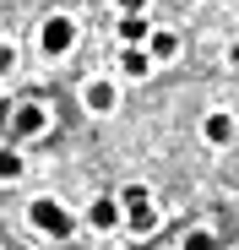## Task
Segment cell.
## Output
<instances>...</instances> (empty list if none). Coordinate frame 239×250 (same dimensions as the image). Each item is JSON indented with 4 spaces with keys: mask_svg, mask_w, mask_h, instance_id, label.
<instances>
[{
    "mask_svg": "<svg viewBox=\"0 0 239 250\" xmlns=\"http://www.w3.org/2000/svg\"><path fill=\"white\" fill-rule=\"evenodd\" d=\"M114 201H120V212H125V223H131L136 234H152V229H158V207H152L147 185H125Z\"/></svg>",
    "mask_w": 239,
    "mask_h": 250,
    "instance_id": "cell-1",
    "label": "cell"
},
{
    "mask_svg": "<svg viewBox=\"0 0 239 250\" xmlns=\"http://www.w3.org/2000/svg\"><path fill=\"white\" fill-rule=\"evenodd\" d=\"M27 223H33L38 234H55V239L71 234V212H65L55 196H33V201H27Z\"/></svg>",
    "mask_w": 239,
    "mask_h": 250,
    "instance_id": "cell-2",
    "label": "cell"
},
{
    "mask_svg": "<svg viewBox=\"0 0 239 250\" xmlns=\"http://www.w3.org/2000/svg\"><path fill=\"white\" fill-rule=\"evenodd\" d=\"M71 44H76V22H71V17H49L44 27H38V49H44L49 60L71 55Z\"/></svg>",
    "mask_w": 239,
    "mask_h": 250,
    "instance_id": "cell-3",
    "label": "cell"
},
{
    "mask_svg": "<svg viewBox=\"0 0 239 250\" xmlns=\"http://www.w3.org/2000/svg\"><path fill=\"white\" fill-rule=\"evenodd\" d=\"M49 131V109L44 104H17L11 109V136H44Z\"/></svg>",
    "mask_w": 239,
    "mask_h": 250,
    "instance_id": "cell-4",
    "label": "cell"
},
{
    "mask_svg": "<svg viewBox=\"0 0 239 250\" xmlns=\"http://www.w3.org/2000/svg\"><path fill=\"white\" fill-rule=\"evenodd\" d=\"M82 104H87L93 114H109V109L120 104V87H114V82H109V76H93V82H87V87H82Z\"/></svg>",
    "mask_w": 239,
    "mask_h": 250,
    "instance_id": "cell-5",
    "label": "cell"
},
{
    "mask_svg": "<svg viewBox=\"0 0 239 250\" xmlns=\"http://www.w3.org/2000/svg\"><path fill=\"white\" fill-rule=\"evenodd\" d=\"M120 218H125V212H120V201H114V196H98V201L87 207V223H93L98 234H109V229H120Z\"/></svg>",
    "mask_w": 239,
    "mask_h": 250,
    "instance_id": "cell-6",
    "label": "cell"
},
{
    "mask_svg": "<svg viewBox=\"0 0 239 250\" xmlns=\"http://www.w3.org/2000/svg\"><path fill=\"white\" fill-rule=\"evenodd\" d=\"M201 136L212 142V147H223V142H234V114H207V125H201Z\"/></svg>",
    "mask_w": 239,
    "mask_h": 250,
    "instance_id": "cell-7",
    "label": "cell"
},
{
    "mask_svg": "<svg viewBox=\"0 0 239 250\" xmlns=\"http://www.w3.org/2000/svg\"><path fill=\"white\" fill-rule=\"evenodd\" d=\"M174 55H179V38H174L169 27L147 38V60H174Z\"/></svg>",
    "mask_w": 239,
    "mask_h": 250,
    "instance_id": "cell-8",
    "label": "cell"
},
{
    "mask_svg": "<svg viewBox=\"0 0 239 250\" xmlns=\"http://www.w3.org/2000/svg\"><path fill=\"white\" fill-rule=\"evenodd\" d=\"M120 38H125V49H141L147 38H152V27L141 17H120Z\"/></svg>",
    "mask_w": 239,
    "mask_h": 250,
    "instance_id": "cell-9",
    "label": "cell"
},
{
    "mask_svg": "<svg viewBox=\"0 0 239 250\" xmlns=\"http://www.w3.org/2000/svg\"><path fill=\"white\" fill-rule=\"evenodd\" d=\"M120 71H125V76H136V82H141V76L152 71V60H147V49H125V55H120Z\"/></svg>",
    "mask_w": 239,
    "mask_h": 250,
    "instance_id": "cell-10",
    "label": "cell"
},
{
    "mask_svg": "<svg viewBox=\"0 0 239 250\" xmlns=\"http://www.w3.org/2000/svg\"><path fill=\"white\" fill-rule=\"evenodd\" d=\"M22 169H27V163H22V152H17V147H0V180L11 185V180H22Z\"/></svg>",
    "mask_w": 239,
    "mask_h": 250,
    "instance_id": "cell-11",
    "label": "cell"
},
{
    "mask_svg": "<svg viewBox=\"0 0 239 250\" xmlns=\"http://www.w3.org/2000/svg\"><path fill=\"white\" fill-rule=\"evenodd\" d=\"M185 250H218V239H212L207 229H190V234H185Z\"/></svg>",
    "mask_w": 239,
    "mask_h": 250,
    "instance_id": "cell-12",
    "label": "cell"
},
{
    "mask_svg": "<svg viewBox=\"0 0 239 250\" xmlns=\"http://www.w3.org/2000/svg\"><path fill=\"white\" fill-rule=\"evenodd\" d=\"M141 6H147V0H120V11H125V17H141Z\"/></svg>",
    "mask_w": 239,
    "mask_h": 250,
    "instance_id": "cell-13",
    "label": "cell"
},
{
    "mask_svg": "<svg viewBox=\"0 0 239 250\" xmlns=\"http://www.w3.org/2000/svg\"><path fill=\"white\" fill-rule=\"evenodd\" d=\"M11 60H17V55H11L6 44H0V71H11Z\"/></svg>",
    "mask_w": 239,
    "mask_h": 250,
    "instance_id": "cell-14",
    "label": "cell"
}]
</instances>
